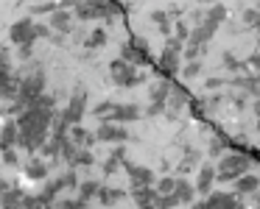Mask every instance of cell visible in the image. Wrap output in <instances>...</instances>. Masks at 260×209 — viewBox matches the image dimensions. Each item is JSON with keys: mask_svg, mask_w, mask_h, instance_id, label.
<instances>
[{"mask_svg": "<svg viewBox=\"0 0 260 209\" xmlns=\"http://www.w3.org/2000/svg\"><path fill=\"white\" fill-rule=\"evenodd\" d=\"M14 184H17V181H12V179H0V195H3L6 190H12Z\"/></svg>", "mask_w": 260, "mask_h": 209, "instance_id": "cell-42", "label": "cell"}, {"mask_svg": "<svg viewBox=\"0 0 260 209\" xmlns=\"http://www.w3.org/2000/svg\"><path fill=\"white\" fill-rule=\"evenodd\" d=\"M224 151H226V140L224 137H215V140L210 142V156H221Z\"/></svg>", "mask_w": 260, "mask_h": 209, "instance_id": "cell-37", "label": "cell"}, {"mask_svg": "<svg viewBox=\"0 0 260 209\" xmlns=\"http://www.w3.org/2000/svg\"><path fill=\"white\" fill-rule=\"evenodd\" d=\"M48 25H51V31H59V34H68L76 28V14L73 9H53L51 14H48Z\"/></svg>", "mask_w": 260, "mask_h": 209, "instance_id": "cell-12", "label": "cell"}, {"mask_svg": "<svg viewBox=\"0 0 260 209\" xmlns=\"http://www.w3.org/2000/svg\"><path fill=\"white\" fill-rule=\"evenodd\" d=\"M25 179H31V181H45V179H48V159H45V156H31V159H25Z\"/></svg>", "mask_w": 260, "mask_h": 209, "instance_id": "cell-16", "label": "cell"}, {"mask_svg": "<svg viewBox=\"0 0 260 209\" xmlns=\"http://www.w3.org/2000/svg\"><path fill=\"white\" fill-rule=\"evenodd\" d=\"M254 28H257V31H260V17H257V23H254Z\"/></svg>", "mask_w": 260, "mask_h": 209, "instance_id": "cell-46", "label": "cell"}, {"mask_svg": "<svg viewBox=\"0 0 260 209\" xmlns=\"http://www.w3.org/2000/svg\"><path fill=\"white\" fill-rule=\"evenodd\" d=\"M190 103V95H187L182 87L171 84V92H168V101H165V112H168V117H176V114L182 112V109Z\"/></svg>", "mask_w": 260, "mask_h": 209, "instance_id": "cell-13", "label": "cell"}, {"mask_svg": "<svg viewBox=\"0 0 260 209\" xmlns=\"http://www.w3.org/2000/svg\"><path fill=\"white\" fill-rule=\"evenodd\" d=\"M107 45V31L104 28H92L90 34L84 36V48H90V51H98V48Z\"/></svg>", "mask_w": 260, "mask_h": 209, "instance_id": "cell-26", "label": "cell"}, {"mask_svg": "<svg viewBox=\"0 0 260 209\" xmlns=\"http://www.w3.org/2000/svg\"><path fill=\"white\" fill-rule=\"evenodd\" d=\"M92 164H95L92 151L87 145H79V151H76L73 159H70V168H92Z\"/></svg>", "mask_w": 260, "mask_h": 209, "instance_id": "cell-25", "label": "cell"}, {"mask_svg": "<svg viewBox=\"0 0 260 209\" xmlns=\"http://www.w3.org/2000/svg\"><path fill=\"white\" fill-rule=\"evenodd\" d=\"M213 181H215V168L213 164H204L199 170V179H196V192H202V195L213 192Z\"/></svg>", "mask_w": 260, "mask_h": 209, "instance_id": "cell-21", "label": "cell"}, {"mask_svg": "<svg viewBox=\"0 0 260 209\" xmlns=\"http://www.w3.org/2000/svg\"><path fill=\"white\" fill-rule=\"evenodd\" d=\"M40 92H45V73H42V67L37 62H31V70L20 78V95L17 101H23L25 106H28L31 101H34Z\"/></svg>", "mask_w": 260, "mask_h": 209, "instance_id": "cell-5", "label": "cell"}, {"mask_svg": "<svg viewBox=\"0 0 260 209\" xmlns=\"http://www.w3.org/2000/svg\"><path fill=\"white\" fill-rule=\"evenodd\" d=\"M246 64H252L254 73H260V51H254L252 56H249V62H246Z\"/></svg>", "mask_w": 260, "mask_h": 209, "instance_id": "cell-40", "label": "cell"}, {"mask_svg": "<svg viewBox=\"0 0 260 209\" xmlns=\"http://www.w3.org/2000/svg\"><path fill=\"white\" fill-rule=\"evenodd\" d=\"M257 17H260V12H257V9H246V12H243V25H252V28H254Z\"/></svg>", "mask_w": 260, "mask_h": 209, "instance_id": "cell-38", "label": "cell"}, {"mask_svg": "<svg viewBox=\"0 0 260 209\" xmlns=\"http://www.w3.org/2000/svg\"><path fill=\"white\" fill-rule=\"evenodd\" d=\"M174 195H176V201H179V206H187V203H193V195H196V187H193L187 179H179V176H176Z\"/></svg>", "mask_w": 260, "mask_h": 209, "instance_id": "cell-20", "label": "cell"}, {"mask_svg": "<svg viewBox=\"0 0 260 209\" xmlns=\"http://www.w3.org/2000/svg\"><path fill=\"white\" fill-rule=\"evenodd\" d=\"M254 9H257V12H260V0H254Z\"/></svg>", "mask_w": 260, "mask_h": 209, "instance_id": "cell-45", "label": "cell"}, {"mask_svg": "<svg viewBox=\"0 0 260 209\" xmlns=\"http://www.w3.org/2000/svg\"><path fill=\"white\" fill-rule=\"evenodd\" d=\"M14 73V64H12V48L0 45V78L3 75H12Z\"/></svg>", "mask_w": 260, "mask_h": 209, "instance_id": "cell-28", "label": "cell"}, {"mask_svg": "<svg viewBox=\"0 0 260 209\" xmlns=\"http://www.w3.org/2000/svg\"><path fill=\"white\" fill-rule=\"evenodd\" d=\"M3 164H9V168H17V164H20L17 148H3Z\"/></svg>", "mask_w": 260, "mask_h": 209, "instance_id": "cell-36", "label": "cell"}, {"mask_svg": "<svg viewBox=\"0 0 260 209\" xmlns=\"http://www.w3.org/2000/svg\"><path fill=\"white\" fill-rule=\"evenodd\" d=\"M70 140H73L76 145L92 148V142H95V134H92V131H87L81 123H73V126H70Z\"/></svg>", "mask_w": 260, "mask_h": 209, "instance_id": "cell-23", "label": "cell"}, {"mask_svg": "<svg viewBox=\"0 0 260 209\" xmlns=\"http://www.w3.org/2000/svg\"><path fill=\"white\" fill-rule=\"evenodd\" d=\"M53 206H62V209H84L90 206V201H84V198H59V201H53Z\"/></svg>", "mask_w": 260, "mask_h": 209, "instance_id": "cell-30", "label": "cell"}, {"mask_svg": "<svg viewBox=\"0 0 260 209\" xmlns=\"http://www.w3.org/2000/svg\"><path fill=\"white\" fill-rule=\"evenodd\" d=\"M243 201L238 198V192H207L202 203H196V209H241Z\"/></svg>", "mask_w": 260, "mask_h": 209, "instance_id": "cell-8", "label": "cell"}, {"mask_svg": "<svg viewBox=\"0 0 260 209\" xmlns=\"http://www.w3.org/2000/svg\"><path fill=\"white\" fill-rule=\"evenodd\" d=\"M204 20H207V23H213L215 28H218V25L226 20V6H224V3H215V6L204 14Z\"/></svg>", "mask_w": 260, "mask_h": 209, "instance_id": "cell-29", "label": "cell"}, {"mask_svg": "<svg viewBox=\"0 0 260 209\" xmlns=\"http://www.w3.org/2000/svg\"><path fill=\"white\" fill-rule=\"evenodd\" d=\"M157 187L154 184H146V187H132V198H135V206L146 209V206H154V201H157Z\"/></svg>", "mask_w": 260, "mask_h": 209, "instance_id": "cell-17", "label": "cell"}, {"mask_svg": "<svg viewBox=\"0 0 260 209\" xmlns=\"http://www.w3.org/2000/svg\"><path fill=\"white\" fill-rule=\"evenodd\" d=\"M254 112H257V117H260V101H254Z\"/></svg>", "mask_w": 260, "mask_h": 209, "instance_id": "cell-44", "label": "cell"}, {"mask_svg": "<svg viewBox=\"0 0 260 209\" xmlns=\"http://www.w3.org/2000/svg\"><path fill=\"white\" fill-rule=\"evenodd\" d=\"M95 140L98 142H126L129 140V131L123 129V123H115V120H101V126H98L95 131Z\"/></svg>", "mask_w": 260, "mask_h": 209, "instance_id": "cell-10", "label": "cell"}, {"mask_svg": "<svg viewBox=\"0 0 260 209\" xmlns=\"http://www.w3.org/2000/svg\"><path fill=\"white\" fill-rule=\"evenodd\" d=\"M254 201H257V206H260V187L254 190Z\"/></svg>", "mask_w": 260, "mask_h": 209, "instance_id": "cell-43", "label": "cell"}, {"mask_svg": "<svg viewBox=\"0 0 260 209\" xmlns=\"http://www.w3.org/2000/svg\"><path fill=\"white\" fill-rule=\"evenodd\" d=\"M20 140V129H17V120H6L0 126V151L3 148H17Z\"/></svg>", "mask_w": 260, "mask_h": 209, "instance_id": "cell-18", "label": "cell"}, {"mask_svg": "<svg viewBox=\"0 0 260 209\" xmlns=\"http://www.w3.org/2000/svg\"><path fill=\"white\" fill-rule=\"evenodd\" d=\"M17 95H20V78L14 73L12 75H3V78H0V101L12 103Z\"/></svg>", "mask_w": 260, "mask_h": 209, "instance_id": "cell-19", "label": "cell"}, {"mask_svg": "<svg viewBox=\"0 0 260 209\" xmlns=\"http://www.w3.org/2000/svg\"><path fill=\"white\" fill-rule=\"evenodd\" d=\"M123 168H126V173H129L132 187H146V184H154V181H157V176H154L151 168H143V164H129V162H126Z\"/></svg>", "mask_w": 260, "mask_h": 209, "instance_id": "cell-15", "label": "cell"}, {"mask_svg": "<svg viewBox=\"0 0 260 209\" xmlns=\"http://www.w3.org/2000/svg\"><path fill=\"white\" fill-rule=\"evenodd\" d=\"M168 92H171V81H168V78H162V81H157V84H151V90H148V98H151V103H148V109H146L151 117H154V114H162V112H165Z\"/></svg>", "mask_w": 260, "mask_h": 209, "instance_id": "cell-11", "label": "cell"}, {"mask_svg": "<svg viewBox=\"0 0 260 209\" xmlns=\"http://www.w3.org/2000/svg\"><path fill=\"white\" fill-rule=\"evenodd\" d=\"M182 42L185 39H179V36H168V45H165L162 53H159L157 70L165 75V78H174V75L182 70V51H185Z\"/></svg>", "mask_w": 260, "mask_h": 209, "instance_id": "cell-3", "label": "cell"}, {"mask_svg": "<svg viewBox=\"0 0 260 209\" xmlns=\"http://www.w3.org/2000/svg\"><path fill=\"white\" fill-rule=\"evenodd\" d=\"M53 9H59V3H53V0H45V3H37V6H31V14H37V17H48Z\"/></svg>", "mask_w": 260, "mask_h": 209, "instance_id": "cell-34", "label": "cell"}, {"mask_svg": "<svg viewBox=\"0 0 260 209\" xmlns=\"http://www.w3.org/2000/svg\"><path fill=\"white\" fill-rule=\"evenodd\" d=\"M126 192L123 190H112V187H101V190H98V203H101V206H118L120 203V198H123Z\"/></svg>", "mask_w": 260, "mask_h": 209, "instance_id": "cell-24", "label": "cell"}, {"mask_svg": "<svg viewBox=\"0 0 260 209\" xmlns=\"http://www.w3.org/2000/svg\"><path fill=\"white\" fill-rule=\"evenodd\" d=\"M176 36H179V39H187V36H190L187 34V23H182V20L176 23Z\"/></svg>", "mask_w": 260, "mask_h": 209, "instance_id": "cell-41", "label": "cell"}, {"mask_svg": "<svg viewBox=\"0 0 260 209\" xmlns=\"http://www.w3.org/2000/svg\"><path fill=\"white\" fill-rule=\"evenodd\" d=\"M76 190H79V198H84V201H92V198L98 195V190H101V181H79V187H76Z\"/></svg>", "mask_w": 260, "mask_h": 209, "instance_id": "cell-27", "label": "cell"}, {"mask_svg": "<svg viewBox=\"0 0 260 209\" xmlns=\"http://www.w3.org/2000/svg\"><path fill=\"white\" fill-rule=\"evenodd\" d=\"M120 59H126V62L132 64H151V51H148V42L143 39V36H135L132 42H126L123 48H120Z\"/></svg>", "mask_w": 260, "mask_h": 209, "instance_id": "cell-7", "label": "cell"}, {"mask_svg": "<svg viewBox=\"0 0 260 209\" xmlns=\"http://www.w3.org/2000/svg\"><path fill=\"white\" fill-rule=\"evenodd\" d=\"M59 114H62V117L68 120L70 126H73V123H81V120H84V114H87V92L79 87V90L70 95L68 106H64Z\"/></svg>", "mask_w": 260, "mask_h": 209, "instance_id": "cell-9", "label": "cell"}, {"mask_svg": "<svg viewBox=\"0 0 260 209\" xmlns=\"http://www.w3.org/2000/svg\"><path fill=\"white\" fill-rule=\"evenodd\" d=\"M260 187V176H249V173H241L235 179V192L238 195H254V190Z\"/></svg>", "mask_w": 260, "mask_h": 209, "instance_id": "cell-22", "label": "cell"}, {"mask_svg": "<svg viewBox=\"0 0 260 209\" xmlns=\"http://www.w3.org/2000/svg\"><path fill=\"white\" fill-rule=\"evenodd\" d=\"M224 62H226V70H232V73H238V70L243 67V64L238 62L235 56H232V53H224Z\"/></svg>", "mask_w": 260, "mask_h": 209, "instance_id": "cell-39", "label": "cell"}, {"mask_svg": "<svg viewBox=\"0 0 260 209\" xmlns=\"http://www.w3.org/2000/svg\"><path fill=\"white\" fill-rule=\"evenodd\" d=\"M151 20L157 23V28L162 31L165 36H171V20H168V14H165V12H154V14H151Z\"/></svg>", "mask_w": 260, "mask_h": 209, "instance_id": "cell-33", "label": "cell"}, {"mask_svg": "<svg viewBox=\"0 0 260 209\" xmlns=\"http://www.w3.org/2000/svg\"><path fill=\"white\" fill-rule=\"evenodd\" d=\"M154 187H157V192H174L176 176H159V179L154 181Z\"/></svg>", "mask_w": 260, "mask_h": 209, "instance_id": "cell-32", "label": "cell"}, {"mask_svg": "<svg viewBox=\"0 0 260 209\" xmlns=\"http://www.w3.org/2000/svg\"><path fill=\"white\" fill-rule=\"evenodd\" d=\"M199 3H215V0H199Z\"/></svg>", "mask_w": 260, "mask_h": 209, "instance_id": "cell-47", "label": "cell"}, {"mask_svg": "<svg viewBox=\"0 0 260 209\" xmlns=\"http://www.w3.org/2000/svg\"><path fill=\"white\" fill-rule=\"evenodd\" d=\"M73 14L81 23H90V20H107V23H112L120 14V6L115 0H76Z\"/></svg>", "mask_w": 260, "mask_h": 209, "instance_id": "cell-1", "label": "cell"}, {"mask_svg": "<svg viewBox=\"0 0 260 209\" xmlns=\"http://www.w3.org/2000/svg\"><path fill=\"white\" fill-rule=\"evenodd\" d=\"M249 168H252V156H246V153H221V162L218 168H215V179L221 181H235L241 173H249Z\"/></svg>", "mask_w": 260, "mask_h": 209, "instance_id": "cell-2", "label": "cell"}, {"mask_svg": "<svg viewBox=\"0 0 260 209\" xmlns=\"http://www.w3.org/2000/svg\"><path fill=\"white\" fill-rule=\"evenodd\" d=\"M9 42L14 48H34L40 42L37 36V20L34 17H20L17 23H12L9 28Z\"/></svg>", "mask_w": 260, "mask_h": 209, "instance_id": "cell-6", "label": "cell"}, {"mask_svg": "<svg viewBox=\"0 0 260 209\" xmlns=\"http://www.w3.org/2000/svg\"><path fill=\"white\" fill-rule=\"evenodd\" d=\"M112 106H115L112 101H101L95 109H92V114H95L98 120H109V114H112Z\"/></svg>", "mask_w": 260, "mask_h": 209, "instance_id": "cell-35", "label": "cell"}, {"mask_svg": "<svg viewBox=\"0 0 260 209\" xmlns=\"http://www.w3.org/2000/svg\"><path fill=\"white\" fill-rule=\"evenodd\" d=\"M109 75H112L115 87H123V90H132V87H137L140 81H146V75L137 70V64L126 62V59L109 62Z\"/></svg>", "mask_w": 260, "mask_h": 209, "instance_id": "cell-4", "label": "cell"}, {"mask_svg": "<svg viewBox=\"0 0 260 209\" xmlns=\"http://www.w3.org/2000/svg\"><path fill=\"white\" fill-rule=\"evenodd\" d=\"M179 73H182V78H185V81L196 78V75L202 73V62H199V59H187V64L179 70Z\"/></svg>", "mask_w": 260, "mask_h": 209, "instance_id": "cell-31", "label": "cell"}, {"mask_svg": "<svg viewBox=\"0 0 260 209\" xmlns=\"http://www.w3.org/2000/svg\"><path fill=\"white\" fill-rule=\"evenodd\" d=\"M140 117H143V112L137 103H115L112 114H109V120H115V123H135Z\"/></svg>", "mask_w": 260, "mask_h": 209, "instance_id": "cell-14", "label": "cell"}]
</instances>
